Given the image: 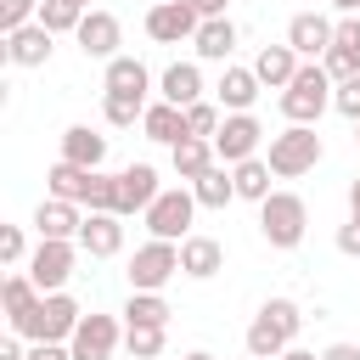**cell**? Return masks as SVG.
<instances>
[{"instance_id":"4","label":"cell","mask_w":360,"mask_h":360,"mask_svg":"<svg viewBox=\"0 0 360 360\" xmlns=\"http://www.w3.org/2000/svg\"><path fill=\"white\" fill-rule=\"evenodd\" d=\"M321 135H315V124H287L281 135H270V152H264V163H270V174L276 180H298V174H309L315 163H321Z\"/></svg>"},{"instance_id":"22","label":"cell","mask_w":360,"mask_h":360,"mask_svg":"<svg viewBox=\"0 0 360 360\" xmlns=\"http://www.w3.org/2000/svg\"><path fill=\"white\" fill-rule=\"evenodd\" d=\"M298 68H304V62H298V51H292L287 39H281V45H264V51L253 56V73H259L264 90H287V84L298 79Z\"/></svg>"},{"instance_id":"10","label":"cell","mask_w":360,"mask_h":360,"mask_svg":"<svg viewBox=\"0 0 360 360\" xmlns=\"http://www.w3.org/2000/svg\"><path fill=\"white\" fill-rule=\"evenodd\" d=\"M202 28V11L191 0H169V6H146V34L158 45H180V39H197Z\"/></svg>"},{"instance_id":"50","label":"cell","mask_w":360,"mask_h":360,"mask_svg":"<svg viewBox=\"0 0 360 360\" xmlns=\"http://www.w3.org/2000/svg\"><path fill=\"white\" fill-rule=\"evenodd\" d=\"M180 360H214V354H208V349H191V354H180Z\"/></svg>"},{"instance_id":"14","label":"cell","mask_w":360,"mask_h":360,"mask_svg":"<svg viewBox=\"0 0 360 360\" xmlns=\"http://www.w3.org/2000/svg\"><path fill=\"white\" fill-rule=\"evenodd\" d=\"M51 51H56V34H51L45 22H28V28L6 34V45H0V56H6L11 68H45Z\"/></svg>"},{"instance_id":"47","label":"cell","mask_w":360,"mask_h":360,"mask_svg":"<svg viewBox=\"0 0 360 360\" xmlns=\"http://www.w3.org/2000/svg\"><path fill=\"white\" fill-rule=\"evenodd\" d=\"M332 11L338 17H360V0H332Z\"/></svg>"},{"instance_id":"33","label":"cell","mask_w":360,"mask_h":360,"mask_svg":"<svg viewBox=\"0 0 360 360\" xmlns=\"http://www.w3.org/2000/svg\"><path fill=\"white\" fill-rule=\"evenodd\" d=\"M146 107H152V101H135V96H101V118H107L112 129H135V124L146 118Z\"/></svg>"},{"instance_id":"19","label":"cell","mask_w":360,"mask_h":360,"mask_svg":"<svg viewBox=\"0 0 360 360\" xmlns=\"http://www.w3.org/2000/svg\"><path fill=\"white\" fill-rule=\"evenodd\" d=\"M101 90H107V96H135V101H146L152 73H146L141 56H112V62L101 68Z\"/></svg>"},{"instance_id":"13","label":"cell","mask_w":360,"mask_h":360,"mask_svg":"<svg viewBox=\"0 0 360 360\" xmlns=\"http://www.w3.org/2000/svg\"><path fill=\"white\" fill-rule=\"evenodd\" d=\"M332 34H338V22L321 17V11H298V17L287 22V45L298 51V62H321V56L332 51Z\"/></svg>"},{"instance_id":"31","label":"cell","mask_w":360,"mask_h":360,"mask_svg":"<svg viewBox=\"0 0 360 360\" xmlns=\"http://www.w3.org/2000/svg\"><path fill=\"white\" fill-rule=\"evenodd\" d=\"M191 197H197V208H225L231 197H236V180H231V169L225 163H214L197 186H191Z\"/></svg>"},{"instance_id":"32","label":"cell","mask_w":360,"mask_h":360,"mask_svg":"<svg viewBox=\"0 0 360 360\" xmlns=\"http://www.w3.org/2000/svg\"><path fill=\"white\" fill-rule=\"evenodd\" d=\"M39 22H45L51 34H79L84 6H79V0H39Z\"/></svg>"},{"instance_id":"16","label":"cell","mask_w":360,"mask_h":360,"mask_svg":"<svg viewBox=\"0 0 360 360\" xmlns=\"http://www.w3.org/2000/svg\"><path fill=\"white\" fill-rule=\"evenodd\" d=\"M34 231H39V242H79V231H84V214H79V202L39 197V208H34Z\"/></svg>"},{"instance_id":"43","label":"cell","mask_w":360,"mask_h":360,"mask_svg":"<svg viewBox=\"0 0 360 360\" xmlns=\"http://www.w3.org/2000/svg\"><path fill=\"white\" fill-rule=\"evenodd\" d=\"M28 360H73L68 343H28Z\"/></svg>"},{"instance_id":"29","label":"cell","mask_w":360,"mask_h":360,"mask_svg":"<svg viewBox=\"0 0 360 360\" xmlns=\"http://www.w3.org/2000/svg\"><path fill=\"white\" fill-rule=\"evenodd\" d=\"M118 315H124V326H169V315H174V309H169V298H163V292H129Z\"/></svg>"},{"instance_id":"49","label":"cell","mask_w":360,"mask_h":360,"mask_svg":"<svg viewBox=\"0 0 360 360\" xmlns=\"http://www.w3.org/2000/svg\"><path fill=\"white\" fill-rule=\"evenodd\" d=\"M349 214H360V174L349 180Z\"/></svg>"},{"instance_id":"11","label":"cell","mask_w":360,"mask_h":360,"mask_svg":"<svg viewBox=\"0 0 360 360\" xmlns=\"http://www.w3.org/2000/svg\"><path fill=\"white\" fill-rule=\"evenodd\" d=\"M124 343V321L118 315H84L73 332V360H112V349Z\"/></svg>"},{"instance_id":"21","label":"cell","mask_w":360,"mask_h":360,"mask_svg":"<svg viewBox=\"0 0 360 360\" xmlns=\"http://www.w3.org/2000/svg\"><path fill=\"white\" fill-rule=\"evenodd\" d=\"M219 270H225V248H219L214 236L191 231V236L180 242V276H191V281H208V276H219Z\"/></svg>"},{"instance_id":"20","label":"cell","mask_w":360,"mask_h":360,"mask_svg":"<svg viewBox=\"0 0 360 360\" xmlns=\"http://www.w3.org/2000/svg\"><path fill=\"white\" fill-rule=\"evenodd\" d=\"M259 90H264V84H259V73H253V68H236V62H231V68L219 73V84H214V101H219L225 112H253Z\"/></svg>"},{"instance_id":"48","label":"cell","mask_w":360,"mask_h":360,"mask_svg":"<svg viewBox=\"0 0 360 360\" xmlns=\"http://www.w3.org/2000/svg\"><path fill=\"white\" fill-rule=\"evenodd\" d=\"M276 360H321V354H309V349H298V343H292V349H287V354H276Z\"/></svg>"},{"instance_id":"27","label":"cell","mask_w":360,"mask_h":360,"mask_svg":"<svg viewBox=\"0 0 360 360\" xmlns=\"http://www.w3.org/2000/svg\"><path fill=\"white\" fill-rule=\"evenodd\" d=\"M169 163H174V174L186 180V186H197L214 163H219V152H214V141H197V135H186L180 146H169Z\"/></svg>"},{"instance_id":"23","label":"cell","mask_w":360,"mask_h":360,"mask_svg":"<svg viewBox=\"0 0 360 360\" xmlns=\"http://www.w3.org/2000/svg\"><path fill=\"white\" fill-rule=\"evenodd\" d=\"M62 163L101 169V163H107V135L90 129V124H68V129H62Z\"/></svg>"},{"instance_id":"37","label":"cell","mask_w":360,"mask_h":360,"mask_svg":"<svg viewBox=\"0 0 360 360\" xmlns=\"http://www.w3.org/2000/svg\"><path fill=\"white\" fill-rule=\"evenodd\" d=\"M28 22H39V0H0V34H17Z\"/></svg>"},{"instance_id":"1","label":"cell","mask_w":360,"mask_h":360,"mask_svg":"<svg viewBox=\"0 0 360 360\" xmlns=\"http://www.w3.org/2000/svg\"><path fill=\"white\" fill-rule=\"evenodd\" d=\"M298 326H304V309H298L292 298H264L259 315L248 321V354H259V360L287 354L292 338H298Z\"/></svg>"},{"instance_id":"53","label":"cell","mask_w":360,"mask_h":360,"mask_svg":"<svg viewBox=\"0 0 360 360\" xmlns=\"http://www.w3.org/2000/svg\"><path fill=\"white\" fill-rule=\"evenodd\" d=\"M354 141H360V124H354Z\"/></svg>"},{"instance_id":"17","label":"cell","mask_w":360,"mask_h":360,"mask_svg":"<svg viewBox=\"0 0 360 360\" xmlns=\"http://www.w3.org/2000/svg\"><path fill=\"white\" fill-rule=\"evenodd\" d=\"M202 90H208V84H202V68H197V62H169V68L158 73V101L197 107V101H208Z\"/></svg>"},{"instance_id":"8","label":"cell","mask_w":360,"mask_h":360,"mask_svg":"<svg viewBox=\"0 0 360 360\" xmlns=\"http://www.w3.org/2000/svg\"><path fill=\"white\" fill-rule=\"evenodd\" d=\"M79 253H84L79 242H39V248L28 253V281H34L39 292H68Z\"/></svg>"},{"instance_id":"24","label":"cell","mask_w":360,"mask_h":360,"mask_svg":"<svg viewBox=\"0 0 360 360\" xmlns=\"http://www.w3.org/2000/svg\"><path fill=\"white\" fill-rule=\"evenodd\" d=\"M191 51H197V62H225V68H231V51H236V22H231V17H202V28H197Z\"/></svg>"},{"instance_id":"44","label":"cell","mask_w":360,"mask_h":360,"mask_svg":"<svg viewBox=\"0 0 360 360\" xmlns=\"http://www.w3.org/2000/svg\"><path fill=\"white\" fill-rule=\"evenodd\" d=\"M321 360H360V349H354V343H326Z\"/></svg>"},{"instance_id":"28","label":"cell","mask_w":360,"mask_h":360,"mask_svg":"<svg viewBox=\"0 0 360 360\" xmlns=\"http://www.w3.org/2000/svg\"><path fill=\"white\" fill-rule=\"evenodd\" d=\"M90 174L96 169H79V163H51V174H45V197H62V202H79L84 208V191H90Z\"/></svg>"},{"instance_id":"5","label":"cell","mask_w":360,"mask_h":360,"mask_svg":"<svg viewBox=\"0 0 360 360\" xmlns=\"http://www.w3.org/2000/svg\"><path fill=\"white\" fill-rule=\"evenodd\" d=\"M79 321H84L79 298H68V292H45V298H39V309L17 326V338H22V343H73Z\"/></svg>"},{"instance_id":"7","label":"cell","mask_w":360,"mask_h":360,"mask_svg":"<svg viewBox=\"0 0 360 360\" xmlns=\"http://www.w3.org/2000/svg\"><path fill=\"white\" fill-rule=\"evenodd\" d=\"M141 219H146V231H152L158 242H186V236H191V219H197L191 186H163V197H158Z\"/></svg>"},{"instance_id":"30","label":"cell","mask_w":360,"mask_h":360,"mask_svg":"<svg viewBox=\"0 0 360 360\" xmlns=\"http://www.w3.org/2000/svg\"><path fill=\"white\" fill-rule=\"evenodd\" d=\"M231 180H236V197H242V202H264V197H270V163H264V158L236 163Z\"/></svg>"},{"instance_id":"39","label":"cell","mask_w":360,"mask_h":360,"mask_svg":"<svg viewBox=\"0 0 360 360\" xmlns=\"http://www.w3.org/2000/svg\"><path fill=\"white\" fill-rule=\"evenodd\" d=\"M321 68H326V79H332V84H349V79L360 73V56H349V51H338V45H332V51L321 56Z\"/></svg>"},{"instance_id":"9","label":"cell","mask_w":360,"mask_h":360,"mask_svg":"<svg viewBox=\"0 0 360 360\" xmlns=\"http://www.w3.org/2000/svg\"><path fill=\"white\" fill-rule=\"evenodd\" d=\"M259 146H264V124H259L253 112H225V124H219V135H214L219 163H225V169H236V163L259 158Z\"/></svg>"},{"instance_id":"34","label":"cell","mask_w":360,"mask_h":360,"mask_svg":"<svg viewBox=\"0 0 360 360\" xmlns=\"http://www.w3.org/2000/svg\"><path fill=\"white\" fill-rule=\"evenodd\" d=\"M84 208H90V214H118V174L96 169V174H90V191H84Z\"/></svg>"},{"instance_id":"52","label":"cell","mask_w":360,"mask_h":360,"mask_svg":"<svg viewBox=\"0 0 360 360\" xmlns=\"http://www.w3.org/2000/svg\"><path fill=\"white\" fill-rule=\"evenodd\" d=\"M146 6H169V0H146Z\"/></svg>"},{"instance_id":"38","label":"cell","mask_w":360,"mask_h":360,"mask_svg":"<svg viewBox=\"0 0 360 360\" xmlns=\"http://www.w3.org/2000/svg\"><path fill=\"white\" fill-rule=\"evenodd\" d=\"M0 264H28V236H22V225H0Z\"/></svg>"},{"instance_id":"46","label":"cell","mask_w":360,"mask_h":360,"mask_svg":"<svg viewBox=\"0 0 360 360\" xmlns=\"http://www.w3.org/2000/svg\"><path fill=\"white\" fill-rule=\"evenodd\" d=\"M191 6H197L202 17H225V6H231V0H191Z\"/></svg>"},{"instance_id":"35","label":"cell","mask_w":360,"mask_h":360,"mask_svg":"<svg viewBox=\"0 0 360 360\" xmlns=\"http://www.w3.org/2000/svg\"><path fill=\"white\" fill-rule=\"evenodd\" d=\"M219 124H225V107H219V101H197V107H186V129H191L197 141H214Z\"/></svg>"},{"instance_id":"15","label":"cell","mask_w":360,"mask_h":360,"mask_svg":"<svg viewBox=\"0 0 360 360\" xmlns=\"http://www.w3.org/2000/svg\"><path fill=\"white\" fill-rule=\"evenodd\" d=\"M158 197H163V186H158V169H152V163L118 169V214H124V219H129V214H146Z\"/></svg>"},{"instance_id":"36","label":"cell","mask_w":360,"mask_h":360,"mask_svg":"<svg viewBox=\"0 0 360 360\" xmlns=\"http://www.w3.org/2000/svg\"><path fill=\"white\" fill-rule=\"evenodd\" d=\"M163 326H124V349L135 354V360H158L163 354Z\"/></svg>"},{"instance_id":"18","label":"cell","mask_w":360,"mask_h":360,"mask_svg":"<svg viewBox=\"0 0 360 360\" xmlns=\"http://www.w3.org/2000/svg\"><path fill=\"white\" fill-rule=\"evenodd\" d=\"M79 248H84L90 259H118V253H124V214H84Z\"/></svg>"},{"instance_id":"41","label":"cell","mask_w":360,"mask_h":360,"mask_svg":"<svg viewBox=\"0 0 360 360\" xmlns=\"http://www.w3.org/2000/svg\"><path fill=\"white\" fill-rule=\"evenodd\" d=\"M332 45H338V51H349V56H360V17H338Z\"/></svg>"},{"instance_id":"26","label":"cell","mask_w":360,"mask_h":360,"mask_svg":"<svg viewBox=\"0 0 360 360\" xmlns=\"http://www.w3.org/2000/svg\"><path fill=\"white\" fill-rule=\"evenodd\" d=\"M39 298H45V292H39L34 281H28V270H11V276L0 281V304H6V326L17 332V326H22V321H28L34 309H39Z\"/></svg>"},{"instance_id":"51","label":"cell","mask_w":360,"mask_h":360,"mask_svg":"<svg viewBox=\"0 0 360 360\" xmlns=\"http://www.w3.org/2000/svg\"><path fill=\"white\" fill-rule=\"evenodd\" d=\"M79 6H84V11H96V6H90V0H79Z\"/></svg>"},{"instance_id":"2","label":"cell","mask_w":360,"mask_h":360,"mask_svg":"<svg viewBox=\"0 0 360 360\" xmlns=\"http://www.w3.org/2000/svg\"><path fill=\"white\" fill-rule=\"evenodd\" d=\"M304 231H309V202H304L298 191H270V197L259 202V236H264L270 248L292 253V248L304 242Z\"/></svg>"},{"instance_id":"54","label":"cell","mask_w":360,"mask_h":360,"mask_svg":"<svg viewBox=\"0 0 360 360\" xmlns=\"http://www.w3.org/2000/svg\"><path fill=\"white\" fill-rule=\"evenodd\" d=\"M242 360H259V354H242Z\"/></svg>"},{"instance_id":"45","label":"cell","mask_w":360,"mask_h":360,"mask_svg":"<svg viewBox=\"0 0 360 360\" xmlns=\"http://www.w3.org/2000/svg\"><path fill=\"white\" fill-rule=\"evenodd\" d=\"M0 360H28V349H22V338H17V332L0 343Z\"/></svg>"},{"instance_id":"12","label":"cell","mask_w":360,"mask_h":360,"mask_svg":"<svg viewBox=\"0 0 360 360\" xmlns=\"http://www.w3.org/2000/svg\"><path fill=\"white\" fill-rule=\"evenodd\" d=\"M73 39H79V51H84V56H96V62L124 56V51H118V45H124V22H118L112 11H101V6H96V11H84V22H79V34H73Z\"/></svg>"},{"instance_id":"3","label":"cell","mask_w":360,"mask_h":360,"mask_svg":"<svg viewBox=\"0 0 360 360\" xmlns=\"http://www.w3.org/2000/svg\"><path fill=\"white\" fill-rule=\"evenodd\" d=\"M332 90H338V84L326 79V68H321V62H304V68H298V79L276 96V107H281V118H287V124H315V118L332 107Z\"/></svg>"},{"instance_id":"42","label":"cell","mask_w":360,"mask_h":360,"mask_svg":"<svg viewBox=\"0 0 360 360\" xmlns=\"http://www.w3.org/2000/svg\"><path fill=\"white\" fill-rule=\"evenodd\" d=\"M338 253H349V259H360V214H349V219L338 225Z\"/></svg>"},{"instance_id":"6","label":"cell","mask_w":360,"mask_h":360,"mask_svg":"<svg viewBox=\"0 0 360 360\" xmlns=\"http://www.w3.org/2000/svg\"><path fill=\"white\" fill-rule=\"evenodd\" d=\"M129 292H163L174 276H180V242H141L135 259H129Z\"/></svg>"},{"instance_id":"25","label":"cell","mask_w":360,"mask_h":360,"mask_svg":"<svg viewBox=\"0 0 360 360\" xmlns=\"http://www.w3.org/2000/svg\"><path fill=\"white\" fill-rule=\"evenodd\" d=\"M141 135L158 141V146H180V141L191 135V129H186V107H174V101H152L146 118H141Z\"/></svg>"},{"instance_id":"40","label":"cell","mask_w":360,"mask_h":360,"mask_svg":"<svg viewBox=\"0 0 360 360\" xmlns=\"http://www.w3.org/2000/svg\"><path fill=\"white\" fill-rule=\"evenodd\" d=\"M332 107H338L349 124H360V73H354L349 84H338V90H332Z\"/></svg>"}]
</instances>
